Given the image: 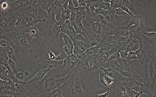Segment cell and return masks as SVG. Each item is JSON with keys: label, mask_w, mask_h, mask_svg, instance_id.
Segmentation results:
<instances>
[{"label": "cell", "mask_w": 156, "mask_h": 97, "mask_svg": "<svg viewBox=\"0 0 156 97\" xmlns=\"http://www.w3.org/2000/svg\"><path fill=\"white\" fill-rule=\"evenodd\" d=\"M35 73H36V71L35 70H28L27 69L23 70L19 67L14 71V74H15L16 79L22 82L23 84H25V82L28 80H30V78L35 75Z\"/></svg>", "instance_id": "4"}, {"label": "cell", "mask_w": 156, "mask_h": 97, "mask_svg": "<svg viewBox=\"0 0 156 97\" xmlns=\"http://www.w3.org/2000/svg\"><path fill=\"white\" fill-rule=\"evenodd\" d=\"M48 96H53V97H63L65 96L64 94H63V92H62V89H61V86L58 87V89H56L55 91H54L53 92H51L50 94L48 95Z\"/></svg>", "instance_id": "10"}, {"label": "cell", "mask_w": 156, "mask_h": 97, "mask_svg": "<svg viewBox=\"0 0 156 97\" xmlns=\"http://www.w3.org/2000/svg\"><path fill=\"white\" fill-rule=\"evenodd\" d=\"M133 3H134L133 1L125 0V1H122L121 6L125 7L131 13H132L135 16V15H136V10H135V4Z\"/></svg>", "instance_id": "6"}, {"label": "cell", "mask_w": 156, "mask_h": 97, "mask_svg": "<svg viewBox=\"0 0 156 97\" xmlns=\"http://www.w3.org/2000/svg\"><path fill=\"white\" fill-rule=\"evenodd\" d=\"M47 52H48V55H47V58H48L49 60H54L56 59L57 57H58V56L59 55V53H58V55H54L53 52H51V51H50L49 48H47Z\"/></svg>", "instance_id": "11"}, {"label": "cell", "mask_w": 156, "mask_h": 97, "mask_svg": "<svg viewBox=\"0 0 156 97\" xmlns=\"http://www.w3.org/2000/svg\"><path fill=\"white\" fill-rule=\"evenodd\" d=\"M105 86L107 88V86H106V84L105 82V80H104V72H101L100 74V86Z\"/></svg>", "instance_id": "12"}, {"label": "cell", "mask_w": 156, "mask_h": 97, "mask_svg": "<svg viewBox=\"0 0 156 97\" xmlns=\"http://www.w3.org/2000/svg\"><path fill=\"white\" fill-rule=\"evenodd\" d=\"M149 60V73L148 79L151 82V92L154 94H155V77H156V60H155V51H153V53L151 55V57L148 59Z\"/></svg>", "instance_id": "3"}, {"label": "cell", "mask_w": 156, "mask_h": 97, "mask_svg": "<svg viewBox=\"0 0 156 97\" xmlns=\"http://www.w3.org/2000/svg\"><path fill=\"white\" fill-rule=\"evenodd\" d=\"M17 43H18L19 45L21 47H22L28 53H31L33 51V47L32 46L30 45V41H29L28 38H26L25 36H23V35H21V36L19 37L18 42H17Z\"/></svg>", "instance_id": "5"}, {"label": "cell", "mask_w": 156, "mask_h": 97, "mask_svg": "<svg viewBox=\"0 0 156 97\" xmlns=\"http://www.w3.org/2000/svg\"><path fill=\"white\" fill-rule=\"evenodd\" d=\"M32 60L33 64H34L35 66H38V67H42V66H43V62L41 61V56H40V53H39V52L33 53Z\"/></svg>", "instance_id": "8"}, {"label": "cell", "mask_w": 156, "mask_h": 97, "mask_svg": "<svg viewBox=\"0 0 156 97\" xmlns=\"http://www.w3.org/2000/svg\"><path fill=\"white\" fill-rule=\"evenodd\" d=\"M1 96H16V92L12 90H1Z\"/></svg>", "instance_id": "9"}, {"label": "cell", "mask_w": 156, "mask_h": 97, "mask_svg": "<svg viewBox=\"0 0 156 97\" xmlns=\"http://www.w3.org/2000/svg\"><path fill=\"white\" fill-rule=\"evenodd\" d=\"M73 72L71 71L70 73L66 76H62L59 78H51L44 79L43 81L40 82L41 92H42V94H46V96H48V95L51 92H53L62 85L65 84V82L73 76Z\"/></svg>", "instance_id": "1"}, {"label": "cell", "mask_w": 156, "mask_h": 97, "mask_svg": "<svg viewBox=\"0 0 156 97\" xmlns=\"http://www.w3.org/2000/svg\"><path fill=\"white\" fill-rule=\"evenodd\" d=\"M74 76L73 80L71 82L69 85H67L66 87V92H64V95H69V96H80V95H85L86 93V84L82 79Z\"/></svg>", "instance_id": "2"}, {"label": "cell", "mask_w": 156, "mask_h": 97, "mask_svg": "<svg viewBox=\"0 0 156 97\" xmlns=\"http://www.w3.org/2000/svg\"><path fill=\"white\" fill-rule=\"evenodd\" d=\"M11 43L12 41L10 39H8V38H5V37L2 36L1 37V40H0V48H1V51H5Z\"/></svg>", "instance_id": "7"}, {"label": "cell", "mask_w": 156, "mask_h": 97, "mask_svg": "<svg viewBox=\"0 0 156 97\" xmlns=\"http://www.w3.org/2000/svg\"><path fill=\"white\" fill-rule=\"evenodd\" d=\"M73 7H74L76 9L80 7V4H79V1H78V0H74V1H73Z\"/></svg>", "instance_id": "13"}]
</instances>
